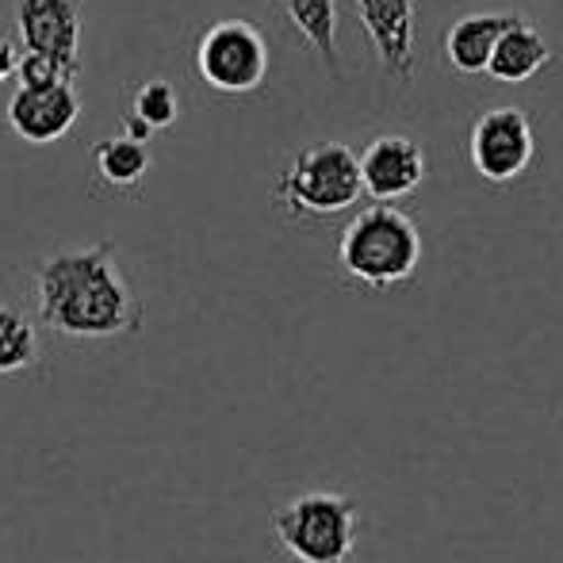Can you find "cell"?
Segmentation results:
<instances>
[{
	"instance_id": "7c38bea8",
	"label": "cell",
	"mask_w": 563,
	"mask_h": 563,
	"mask_svg": "<svg viewBox=\"0 0 563 563\" xmlns=\"http://www.w3.org/2000/svg\"><path fill=\"white\" fill-rule=\"evenodd\" d=\"M549 62H552L549 38H544L541 31H537L533 23L521 15V20L514 23L503 38H498L495 54H490L487 74L495 77V81H503V85H521V81H529V77L541 74Z\"/></svg>"
},
{
	"instance_id": "2e32d148",
	"label": "cell",
	"mask_w": 563,
	"mask_h": 563,
	"mask_svg": "<svg viewBox=\"0 0 563 563\" xmlns=\"http://www.w3.org/2000/svg\"><path fill=\"white\" fill-rule=\"evenodd\" d=\"M38 361V330L15 307H0V376L23 372Z\"/></svg>"
},
{
	"instance_id": "8fae6325",
	"label": "cell",
	"mask_w": 563,
	"mask_h": 563,
	"mask_svg": "<svg viewBox=\"0 0 563 563\" xmlns=\"http://www.w3.org/2000/svg\"><path fill=\"white\" fill-rule=\"evenodd\" d=\"M521 20V12H472L460 15L445 31V58L456 74H487L490 54H495L498 38Z\"/></svg>"
},
{
	"instance_id": "7a4b0ae2",
	"label": "cell",
	"mask_w": 563,
	"mask_h": 563,
	"mask_svg": "<svg viewBox=\"0 0 563 563\" xmlns=\"http://www.w3.org/2000/svg\"><path fill=\"white\" fill-rule=\"evenodd\" d=\"M338 261L356 284L387 291L415 276L418 261H422V234L407 211L376 200L341 230Z\"/></svg>"
},
{
	"instance_id": "4fadbf2b",
	"label": "cell",
	"mask_w": 563,
	"mask_h": 563,
	"mask_svg": "<svg viewBox=\"0 0 563 563\" xmlns=\"http://www.w3.org/2000/svg\"><path fill=\"white\" fill-rule=\"evenodd\" d=\"M92 162L104 185L112 188H134L142 185V177L150 173V150L146 139H134V134H108L92 146Z\"/></svg>"
},
{
	"instance_id": "6da1fadb",
	"label": "cell",
	"mask_w": 563,
	"mask_h": 563,
	"mask_svg": "<svg viewBox=\"0 0 563 563\" xmlns=\"http://www.w3.org/2000/svg\"><path fill=\"white\" fill-rule=\"evenodd\" d=\"M35 299L43 327L62 338H123L142 322V307L119 273L108 242L46 257L35 273Z\"/></svg>"
},
{
	"instance_id": "5bb4252c",
	"label": "cell",
	"mask_w": 563,
	"mask_h": 563,
	"mask_svg": "<svg viewBox=\"0 0 563 563\" xmlns=\"http://www.w3.org/2000/svg\"><path fill=\"white\" fill-rule=\"evenodd\" d=\"M180 115V100L177 92H173L169 81H142L139 89H134L131 97V112H126V134H134V139H146L157 131H169L173 123H177Z\"/></svg>"
},
{
	"instance_id": "30bf717a",
	"label": "cell",
	"mask_w": 563,
	"mask_h": 563,
	"mask_svg": "<svg viewBox=\"0 0 563 563\" xmlns=\"http://www.w3.org/2000/svg\"><path fill=\"white\" fill-rule=\"evenodd\" d=\"M356 20H361L368 43L376 46L387 74L399 81H415V0H356Z\"/></svg>"
},
{
	"instance_id": "e0dca14e",
	"label": "cell",
	"mask_w": 563,
	"mask_h": 563,
	"mask_svg": "<svg viewBox=\"0 0 563 563\" xmlns=\"http://www.w3.org/2000/svg\"><path fill=\"white\" fill-rule=\"evenodd\" d=\"M81 69L66 66V62L51 58V54H35V51H23L20 62V85H58V81H77Z\"/></svg>"
},
{
	"instance_id": "8992f818",
	"label": "cell",
	"mask_w": 563,
	"mask_h": 563,
	"mask_svg": "<svg viewBox=\"0 0 563 563\" xmlns=\"http://www.w3.org/2000/svg\"><path fill=\"white\" fill-rule=\"evenodd\" d=\"M537 139L533 123L521 108H490L475 119L472 134H467V157L472 169L479 173L487 185H510L533 165Z\"/></svg>"
},
{
	"instance_id": "277c9868",
	"label": "cell",
	"mask_w": 563,
	"mask_h": 563,
	"mask_svg": "<svg viewBox=\"0 0 563 563\" xmlns=\"http://www.w3.org/2000/svg\"><path fill=\"white\" fill-rule=\"evenodd\" d=\"M276 541L299 563H349L356 549V503L330 490L299 495L276 514Z\"/></svg>"
},
{
	"instance_id": "52a82bcc",
	"label": "cell",
	"mask_w": 563,
	"mask_h": 563,
	"mask_svg": "<svg viewBox=\"0 0 563 563\" xmlns=\"http://www.w3.org/2000/svg\"><path fill=\"white\" fill-rule=\"evenodd\" d=\"M77 115H81V97H77L74 81L58 85H20L15 97L8 100L4 119L12 126L15 139L31 142V146H46L58 142L74 131Z\"/></svg>"
},
{
	"instance_id": "ac0fdd59",
	"label": "cell",
	"mask_w": 563,
	"mask_h": 563,
	"mask_svg": "<svg viewBox=\"0 0 563 563\" xmlns=\"http://www.w3.org/2000/svg\"><path fill=\"white\" fill-rule=\"evenodd\" d=\"M20 62H23V51L15 38H0V85L8 81V77H20Z\"/></svg>"
},
{
	"instance_id": "9a60e30c",
	"label": "cell",
	"mask_w": 563,
	"mask_h": 563,
	"mask_svg": "<svg viewBox=\"0 0 563 563\" xmlns=\"http://www.w3.org/2000/svg\"><path fill=\"white\" fill-rule=\"evenodd\" d=\"M284 8L314 54L338 69V0H284Z\"/></svg>"
},
{
	"instance_id": "5b68a950",
	"label": "cell",
	"mask_w": 563,
	"mask_h": 563,
	"mask_svg": "<svg viewBox=\"0 0 563 563\" xmlns=\"http://www.w3.org/2000/svg\"><path fill=\"white\" fill-rule=\"evenodd\" d=\"M196 74L219 97H250L268 77V43L257 23L219 20L200 35Z\"/></svg>"
},
{
	"instance_id": "ba28073f",
	"label": "cell",
	"mask_w": 563,
	"mask_h": 563,
	"mask_svg": "<svg viewBox=\"0 0 563 563\" xmlns=\"http://www.w3.org/2000/svg\"><path fill=\"white\" fill-rule=\"evenodd\" d=\"M364 192L379 203H395L415 196L426 180V150L407 134H384L372 139L361 154Z\"/></svg>"
},
{
	"instance_id": "3957f363",
	"label": "cell",
	"mask_w": 563,
	"mask_h": 563,
	"mask_svg": "<svg viewBox=\"0 0 563 563\" xmlns=\"http://www.w3.org/2000/svg\"><path fill=\"white\" fill-rule=\"evenodd\" d=\"M364 196L361 157L341 142H319L291 157L276 180V208L291 219H327Z\"/></svg>"
},
{
	"instance_id": "9c48e42d",
	"label": "cell",
	"mask_w": 563,
	"mask_h": 563,
	"mask_svg": "<svg viewBox=\"0 0 563 563\" xmlns=\"http://www.w3.org/2000/svg\"><path fill=\"white\" fill-rule=\"evenodd\" d=\"M20 46L81 69V0H20L15 4Z\"/></svg>"
}]
</instances>
